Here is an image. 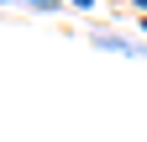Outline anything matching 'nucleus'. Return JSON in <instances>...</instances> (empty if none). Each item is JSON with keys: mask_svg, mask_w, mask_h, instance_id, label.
<instances>
[{"mask_svg": "<svg viewBox=\"0 0 147 142\" xmlns=\"http://www.w3.org/2000/svg\"><path fill=\"white\" fill-rule=\"evenodd\" d=\"M89 47L116 53V58H147V42H131V37H121V32H95V37H89Z\"/></svg>", "mask_w": 147, "mask_h": 142, "instance_id": "f257e3e1", "label": "nucleus"}, {"mask_svg": "<svg viewBox=\"0 0 147 142\" xmlns=\"http://www.w3.org/2000/svg\"><path fill=\"white\" fill-rule=\"evenodd\" d=\"M5 5H32V11H42V16H53V11H63V0H5Z\"/></svg>", "mask_w": 147, "mask_h": 142, "instance_id": "f03ea898", "label": "nucleus"}, {"mask_svg": "<svg viewBox=\"0 0 147 142\" xmlns=\"http://www.w3.org/2000/svg\"><path fill=\"white\" fill-rule=\"evenodd\" d=\"M68 5H74V11H95V0H68Z\"/></svg>", "mask_w": 147, "mask_h": 142, "instance_id": "7ed1b4c3", "label": "nucleus"}, {"mask_svg": "<svg viewBox=\"0 0 147 142\" xmlns=\"http://www.w3.org/2000/svg\"><path fill=\"white\" fill-rule=\"evenodd\" d=\"M142 37H147V16H142Z\"/></svg>", "mask_w": 147, "mask_h": 142, "instance_id": "20e7f679", "label": "nucleus"}]
</instances>
